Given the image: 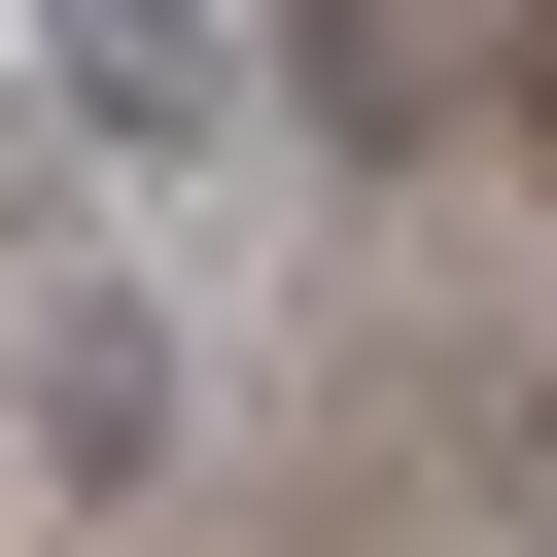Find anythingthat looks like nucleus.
I'll list each match as a JSON object with an SVG mask.
<instances>
[{
  "mask_svg": "<svg viewBox=\"0 0 557 557\" xmlns=\"http://www.w3.org/2000/svg\"><path fill=\"white\" fill-rule=\"evenodd\" d=\"M35 453L70 487H174V313L139 278H35Z\"/></svg>",
  "mask_w": 557,
  "mask_h": 557,
  "instance_id": "nucleus-1",
  "label": "nucleus"
},
{
  "mask_svg": "<svg viewBox=\"0 0 557 557\" xmlns=\"http://www.w3.org/2000/svg\"><path fill=\"white\" fill-rule=\"evenodd\" d=\"M35 70L104 139H244V0H35Z\"/></svg>",
  "mask_w": 557,
  "mask_h": 557,
  "instance_id": "nucleus-2",
  "label": "nucleus"
}]
</instances>
